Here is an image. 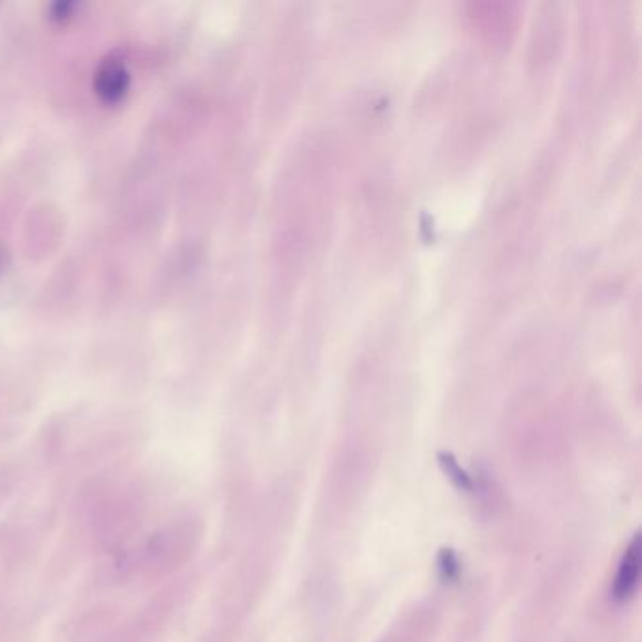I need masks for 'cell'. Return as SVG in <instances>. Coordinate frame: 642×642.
Returning a JSON list of instances; mask_svg holds the SVG:
<instances>
[{
  "mask_svg": "<svg viewBox=\"0 0 642 642\" xmlns=\"http://www.w3.org/2000/svg\"><path fill=\"white\" fill-rule=\"evenodd\" d=\"M130 70L118 57H106L94 70L93 89L104 104H119L130 89Z\"/></svg>",
  "mask_w": 642,
  "mask_h": 642,
  "instance_id": "1",
  "label": "cell"
},
{
  "mask_svg": "<svg viewBox=\"0 0 642 642\" xmlns=\"http://www.w3.org/2000/svg\"><path fill=\"white\" fill-rule=\"evenodd\" d=\"M641 535L636 533L630 546L625 550L624 558H622L620 568H618L616 581H614V586H612V598H614L618 603H624V601L631 600L633 593L636 592L639 576H641Z\"/></svg>",
  "mask_w": 642,
  "mask_h": 642,
  "instance_id": "2",
  "label": "cell"
},
{
  "mask_svg": "<svg viewBox=\"0 0 642 642\" xmlns=\"http://www.w3.org/2000/svg\"><path fill=\"white\" fill-rule=\"evenodd\" d=\"M439 463H441V468H443L447 477L451 479L452 484H454L458 490H462V492H473L475 484L471 481V477L468 475V471L462 470V468L458 465L457 458L443 452V454H439Z\"/></svg>",
  "mask_w": 642,
  "mask_h": 642,
  "instance_id": "3",
  "label": "cell"
},
{
  "mask_svg": "<svg viewBox=\"0 0 642 642\" xmlns=\"http://www.w3.org/2000/svg\"><path fill=\"white\" fill-rule=\"evenodd\" d=\"M78 10H80V2H76V0H56V2H51L46 13H48L50 21L61 26V23H67L74 18Z\"/></svg>",
  "mask_w": 642,
  "mask_h": 642,
  "instance_id": "4",
  "label": "cell"
},
{
  "mask_svg": "<svg viewBox=\"0 0 642 642\" xmlns=\"http://www.w3.org/2000/svg\"><path fill=\"white\" fill-rule=\"evenodd\" d=\"M438 569L441 579L445 582H457L460 576V562L452 549H443L439 552Z\"/></svg>",
  "mask_w": 642,
  "mask_h": 642,
  "instance_id": "5",
  "label": "cell"
},
{
  "mask_svg": "<svg viewBox=\"0 0 642 642\" xmlns=\"http://www.w3.org/2000/svg\"><path fill=\"white\" fill-rule=\"evenodd\" d=\"M8 264H10V254H8L7 248L0 243V273L7 270Z\"/></svg>",
  "mask_w": 642,
  "mask_h": 642,
  "instance_id": "6",
  "label": "cell"
}]
</instances>
